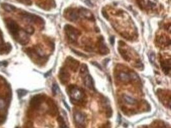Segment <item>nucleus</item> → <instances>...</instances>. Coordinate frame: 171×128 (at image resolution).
I'll return each mask as SVG.
<instances>
[{"instance_id":"39448f33","label":"nucleus","mask_w":171,"mask_h":128,"mask_svg":"<svg viewBox=\"0 0 171 128\" xmlns=\"http://www.w3.org/2000/svg\"><path fill=\"white\" fill-rule=\"evenodd\" d=\"M74 119L77 126H80L79 128H84L86 119L84 113L80 112H75L74 113Z\"/></svg>"},{"instance_id":"4be33fe9","label":"nucleus","mask_w":171,"mask_h":128,"mask_svg":"<svg viewBox=\"0 0 171 128\" xmlns=\"http://www.w3.org/2000/svg\"><path fill=\"white\" fill-rule=\"evenodd\" d=\"M155 60V54L153 53L151 54V57H150V60L152 62H153V61Z\"/></svg>"},{"instance_id":"1a4fd4ad","label":"nucleus","mask_w":171,"mask_h":128,"mask_svg":"<svg viewBox=\"0 0 171 128\" xmlns=\"http://www.w3.org/2000/svg\"><path fill=\"white\" fill-rule=\"evenodd\" d=\"M41 102V96L36 95L33 97L30 101V105L33 108H37Z\"/></svg>"},{"instance_id":"7ed1b4c3","label":"nucleus","mask_w":171,"mask_h":128,"mask_svg":"<svg viewBox=\"0 0 171 128\" xmlns=\"http://www.w3.org/2000/svg\"><path fill=\"white\" fill-rule=\"evenodd\" d=\"M69 94L70 97H71V99L76 101H81V99H83L84 96L83 92L77 87L75 86L70 87L69 88Z\"/></svg>"},{"instance_id":"dca6fc26","label":"nucleus","mask_w":171,"mask_h":128,"mask_svg":"<svg viewBox=\"0 0 171 128\" xmlns=\"http://www.w3.org/2000/svg\"><path fill=\"white\" fill-rule=\"evenodd\" d=\"M58 123L59 124V128H69L62 117L58 118Z\"/></svg>"},{"instance_id":"9d476101","label":"nucleus","mask_w":171,"mask_h":128,"mask_svg":"<svg viewBox=\"0 0 171 128\" xmlns=\"http://www.w3.org/2000/svg\"><path fill=\"white\" fill-rule=\"evenodd\" d=\"M11 50V46L10 44H0V54L8 53Z\"/></svg>"},{"instance_id":"f257e3e1","label":"nucleus","mask_w":171,"mask_h":128,"mask_svg":"<svg viewBox=\"0 0 171 128\" xmlns=\"http://www.w3.org/2000/svg\"><path fill=\"white\" fill-rule=\"evenodd\" d=\"M81 73L83 78L85 86L91 90L94 89V83L93 79L88 71V68L86 65H83L81 69Z\"/></svg>"},{"instance_id":"4468645a","label":"nucleus","mask_w":171,"mask_h":128,"mask_svg":"<svg viewBox=\"0 0 171 128\" xmlns=\"http://www.w3.org/2000/svg\"><path fill=\"white\" fill-rule=\"evenodd\" d=\"M123 98H124V100H125V101L129 105H135L137 103V101L130 96L125 95L123 96Z\"/></svg>"},{"instance_id":"20e7f679","label":"nucleus","mask_w":171,"mask_h":128,"mask_svg":"<svg viewBox=\"0 0 171 128\" xmlns=\"http://www.w3.org/2000/svg\"><path fill=\"white\" fill-rule=\"evenodd\" d=\"M65 31L70 41L73 42H76L79 35V32L77 29L70 25H66L65 26Z\"/></svg>"},{"instance_id":"6e6552de","label":"nucleus","mask_w":171,"mask_h":128,"mask_svg":"<svg viewBox=\"0 0 171 128\" xmlns=\"http://www.w3.org/2000/svg\"><path fill=\"white\" fill-rule=\"evenodd\" d=\"M67 19L70 21H75L78 19V14L75 10H69L68 13H67Z\"/></svg>"},{"instance_id":"f03ea898","label":"nucleus","mask_w":171,"mask_h":128,"mask_svg":"<svg viewBox=\"0 0 171 128\" xmlns=\"http://www.w3.org/2000/svg\"><path fill=\"white\" fill-rule=\"evenodd\" d=\"M6 24H7V27L9 30L10 33L14 36L15 39H17L20 30L18 24L12 19H8L6 21Z\"/></svg>"},{"instance_id":"5701e85b","label":"nucleus","mask_w":171,"mask_h":128,"mask_svg":"<svg viewBox=\"0 0 171 128\" xmlns=\"http://www.w3.org/2000/svg\"><path fill=\"white\" fill-rule=\"evenodd\" d=\"M7 62H0V66H7Z\"/></svg>"},{"instance_id":"f3484780","label":"nucleus","mask_w":171,"mask_h":128,"mask_svg":"<svg viewBox=\"0 0 171 128\" xmlns=\"http://www.w3.org/2000/svg\"><path fill=\"white\" fill-rule=\"evenodd\" d=\"M99 50H100V52L103 53V54H106L108 52L107 47H106L105 44H104V42H101V44H100Z\"/></svg>"},{"instance_id":"ddd939ff","label":"nucleus","mask_w":171,"mask_h":128,"mask_svg":"<svg viewBox=\"0 0 171 128\" xmlns=\"http://www.w3.org/2000/svg\"><path fill=\"white\" fill-rule=\"evenodd\" d=\"M162 66L163 71L165 72L166 74H168L170 71V60H167V61H165V62L162 63Z\"/></svg>"},{"instance_id":"9b49d317","label":"nucleus","mask_w":171,"mask_h":128,"mask_svg":"<svg viewBox=\"0 0 171 128\" xmlns=\"http://www.w3.org/2000/svg\"><path fill=\"white\" fill-rule=\"evenodd\" d=\"M131 78H132L131 75H129V74H127V73L124 72L119 73V79L122 81H125V82L129 81V80H130Z\"/></svg>"},{"instance_id":"412c9836","label":"nucleus","mask_w":171,"mask_h":128,"mask_svg":"<svg viewBox=\"0 0 171 128\" xmlns=\"http://www.w3.org/2000/svg\"><path fill=\"white\" fill-rule=\"evenodd\" d=\"M85 3L88 6H89V7H92V6H93L92 3H91V2L90 1V0H86Z\"/></svg>"},{"instance_id":"a878e982","label":"nucleus","mask_w":171,"mask_h":128,"mask_svg":"<svg viewBox=\"0 0 171 128\" xmlns=\"http://www.w3.org/2000/svg\"><path fill=\"white\" fill-rule=\"evenodd\" d=\"M163 128H166V127H163Z\"/></svg>"},{"instance_id":"6ab92c4d","label":"nucleus","mask_w":171,"mask_h":128,"mask_svg":"<svg viewBox=\"0 0 171 128\" xmlns=\"http://www.w3.org/2000/svg\"><path fill=\"white\" fill-rule=\"evenodd\" d=\"M52 89H53V93L55 95H56L59 92V87H58V85L56 84H53Z\"/></svg>"},{"instance_id":"b1692460","label":"nucleus","mask_w":171,"mask_h":128,"mask_svg":"<svg viewBox=\"0 0 171 128\" xmlns=\"http://www.w3.org/2000/svg\"><path fill=\"white\" fill-rule=\"evenodd\" d=\"M114 39L113 36H112V37H111V39H110V41H111V44H114Z\"/></svg>"},{"instance_id":"423d86ee","label":"nucleus","mask_w":171,"mask_h":128,"mask_svg":"<svg viewBox=\"0 0 171 128\" xmlns=\"http://www.w3.org/2000/svg\"><path fill=\"white\" fill-rule=\"evenodd\" d=\"M22 17L24 19H25L26 21L29 22H37L39 21H42V19H40V17H39L36 16L33 14H30L28 13H25L22 14Z\"/></svg>"},{"instance_id":"393cba45","label":"nucleus","mask_w":171,"mask_h":128,"mask_svg":"<svg viewBox=\"0 0 171 128\" xmlns=\"http://www.w3.org/2000/svg\"><path fill=\"white\" fill-rule=\"evenodd\" d=\"M15 128H19V127H16Z\"/></svg>"},{"instance_id":"2eb2a0df","label":"nucleus","mask_w":171,"mask_h":128,"mask_svg":"<svg viewBox=\"0 0 171 128\" xmlns=\"http://www.w3.org/2000/svg\"><path fill=\"white\" fill-rule=\"evenodd\" d=\"M2 7L6 11L9 12H12V11L15 10V8L14 7V6L11 5H9V4H7V3L2 4Z\"/></svg>"},{"instance_id":"f8f14e48","label":"nucleus","mask_w":171,"mask_h":128,"mask_svg":"<svg viewBox=\"0 0 171 128\" xmlns=\"http://www.w3.org/2000/svg\"><path fill=\"white\" fill-rule=\"evenodd\" d=\"M68 61V65H69V67L71 68L73 70L74 69H77L78 67V65L79 63L77 62V61L74 60V59H67Z\"/></svg>"},{"instance_id":"aec40b11","label":"nucleus","mask_w":171,"mask_h":128,"mask_svg":"<svg viewBox=\"0 0 171 128\" xmlns=\"http://www.w3.org/2000/svg\"><path fill=\"white\" fill-rule=\"evenodd\" d=\"M25 128H33V125H32V124L31 123H28L25 125Z\"/></svg>"},{"instance_id":"0eeeda50","label":"nucleus","mask_w":171,"mask_h":128,"mask_svg":"<svg viewBox=\"0 0 171 128\" xmlns=\"http://www.w3.org/2000/svg\"><path fill=\"white\" fill-rule=\"evenodd\" d=\"M59 77H60V81L62 84L66 83L69 78V72L66 69H61L60 71V74H59Z\"/></svg>"},{"instance_id":"a211bd4d","label":"nucleus","mask_w":171,"mask_h":128,"mask_svg":"<svg viewBox=\"0 0 171 128\" xmlns=\"http://www.w3.org/2000/svg\"><path fill=\"white\" fill-rule=\"evenodd\" d=\"M27 91L23 89H20L17 90V94H18L19 98H21L23 96H25L27 94Z\"/></svg>"}]
</instances>
